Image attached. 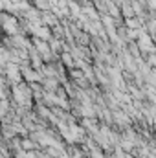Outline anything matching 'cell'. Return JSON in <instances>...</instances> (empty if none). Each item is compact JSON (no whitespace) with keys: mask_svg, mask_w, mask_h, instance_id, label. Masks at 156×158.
Segmentation results:
<instances>
[{"mask_svg":"<svg viewBox=\"0 0 156 158\" xmlns=\"http://www.w3.org/2000/svg\"><path fill=\"white\" fill-rule=\"evenodd\" d=\"M28 63H30V66H31L33 70H37V72H39L40 68L44 66V61H42V57H40L39 53L33 50V46L28 50Z\"/></svg>","mask_w":156,"mask_h":158,"instance_id":"1","label":"cell"},{"mask_svg":"<svg viewBox=\"0 0 156 158\" xmlns=\"http://www.w3.org/2000/svg\"><path fill=\"white\" fill-rule=\"evenodd\" d=\"M59 63H61L66 70H74V57L70 55V52H63V53H59Z\"/></svg>","mask_w":156,"mask_h":158,"instance_id":"2","label":"cell"}]
</instances>
